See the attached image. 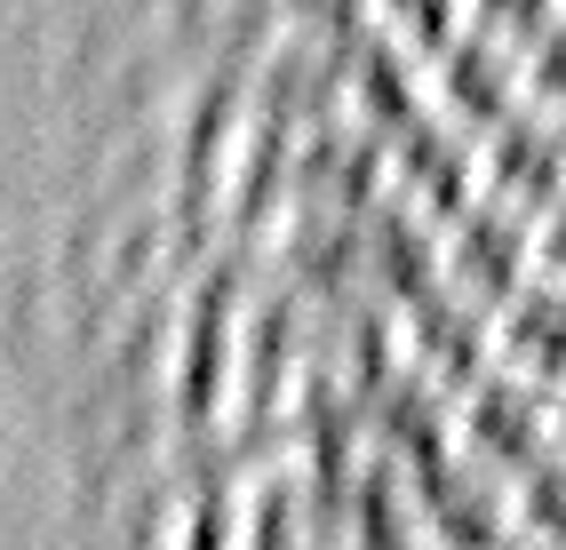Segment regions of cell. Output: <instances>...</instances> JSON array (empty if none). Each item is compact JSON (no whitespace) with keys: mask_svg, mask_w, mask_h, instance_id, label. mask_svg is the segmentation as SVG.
I'll use <instances>...</instances> for the list:
<instances>
[{"mask_svg":"<svg viewBox=\"0 0 566 550\" xmlns=\"http://www.w3.org/2000/svg\"><path fill=\"white\" fill-rule=\"evenodd\" d=\"M511 81H518V104L526 113H543L566 128V9L535 32V41L511 49Z\"/></svg>","mask_w":566,"mask_h":550,"instance_id":"8992f818","label":"cell"},{"mask_svg":"<svg viewBox=\"0 0 566 550\" xmlns=\"http://www.w3.org/2000/svg\"><path fill=\"white\" fill-rule=\"evenodd\" d=\"M471 183H479V200H495L511 215H543L566 192V128L511 104L495 128L471 136Z\"/></svg>","mask_w":566,"mask_h":550,"instance_id":"3957f363","label":"cell"},{"mask_svg":"<svg viewBox=\"0 0 566 550\" xmlns=\"http://www.w3.org/2000/svg\"><path fill=\"white\" fill-rule=\"evenodd\" d=\"M431 279L471 311H495L511 287L535 279V240H526V215L495 208V200H463L447 224H431Z\"/></svg>","mask_w":566,"mask_h":550,"instance_id":"6da1fadb","label":"cell"},{"mask_svg":"<svg viewBox=\"0 0 566 550\" xmlns=\"http://www.w3.org/2000/svg\"><path fill=\"white\" fill-rule=\"evenodd\" d=\"M551 17H558V0H463V24L486 32V41H503V49L535 41Z\"/></svg>","mask_w":566,"mask_h":550,"instance_id":"52a82bcc","label":"cell"},{"mask_svg":"<svg viewBox=\"0 0 566 550\" xmlns=\"http://www.w3.org/2000/svg\"><path fill=\"white\" fill-rule=\"evenodd\" d=\"M558 9H566V0H558Z\"/></svg>","mask_w":566,"mask_h":550,"instance_id":"8fae6325","label":"cell"},{"mask_svg":"<svg viewBox=\"0 0 566 550\" xmlns=\"http://www.w3.org/2000/svg\"><path fill=\"white\" fill-rule=\"evenodd\" d=\"M503 550H518V542H503Z\"/></svg>","mask_w":566,"mask_h":550,"instance_id":"30bf717a","label":"cell"},{"mask_svg":"<svg viewBox=\"0 0 566 550\" xmlns=\"http://www.w3.org/2000/svg\"><path fill=\"white\" fill-rule=\"evenodd\" d=\"M486 367L551 391L566 376V287H551L543 272L526 287H511V296L486 311Z\"/></svg>","mask_w":566,"mask_h":550,"instance_id":"277c9868","label":"cell"},{"mask_svg":"<svg viewBox=\"0 0 566 550\" xmlns=\"http://www.w3.org/2000/svg\"><path fill=\"white\" fill-rule=\"evenodd\" d=\"M551 447V408L535 383L503 376V367H486L479 383H463L455 399H447V455H463L471 470H486V479H511V470H526Z\"/></svg>","mask_w":566,"mask_h":550,"instance_id":"7a4b0ae2","label":"cell"},{"mask_svg":"<svg viewBox=\"0 0 566 550\" xmlns=\"http://www.w3.org/2000/svg\"><path fill=\"white\" fill-rule=\"evenodd\" d=\"M526 240H535V272L551 287H566V192L543 208V215H526Z\"/></svg>","mask_w":566,"mask_h":550,"instance_id":"ba28073f","label":"cell"},{"mask_svg":"<svg viewBox=\"0 0 566 550\" xmlns=\"http://www.w3.org/2000/svg\"><path fill=\"white\" fill-rule=\"evenodd\" d=\"M543 408H551V447L566 455V376H558V383L543 391Z\"/></svg>","mask_w":566,"mask_h":550,"instance_id":"9c48e42d","label":"cell"},{"mask_svg":"<svg viewBox=\"0 0 566 550\" xmlns=\"http://www.w3.org/2000/svg\"><path fill=\"white\" fill-rule=\"evenodd\" d=\"M503 527L518 550H566V455L543 447L526 470L503 479Z\"/></svg>","mask_w":566,"mask_h":550,"instance_id":"5b68a950","label":"cell"}]
</instances>
